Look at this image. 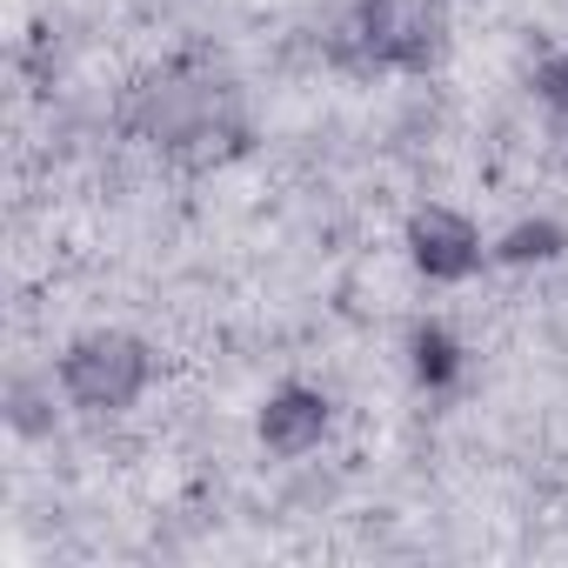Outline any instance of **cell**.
<instances>
[{
	"label": "cell",
	"mask_w": 568,
	"mask_h": 568,
	"mask_svg": "<svg viewBox=\"0 0 568 568\" xmlns=\"http://www.w3.org/2000/svg\"><path fill=\"white\" fill-rule=\"evenodd\" d=\"M448 48V0H355L335 28V54L368 74H428Z\"/></svg>",
	"instance_id": "1"
},
{
	"label": "cell",
	"mask_w": 568,
	"mask_h": 568,
	"mask_svg": "<svg viewBox=\"0 0 568 568\" xmlns=\"http://www.w3.org/2000/svg\"><path fill=\"white\" fill-rule=\"evenodd\" d=\"M148 375H154V355L141 335H121V328H94L81 342L61 348V395L68 408L81 415H121L148 395Z\"/></svg>",
	"instance_id": "2"
},
{
	"label": "cell",
	"mask_w": 568,
	"mask_h": 568,
	"mask_svg": "<svg viewBox=\"0 0 568 568\" xmlns=\"http://www.w3.org/2000/svg\"><path fill=\"white\" fill-rule=\"evenodd\" d=\"M408 261H415V274H428V281H468V274H481V227L462 214V207H415L408 214Z\"/></svg>",
	"instance_id": "3"
},
{
	"label": "cell",
	"mask_w": 568,
	"mask_h": 568,
	"mask_svg": "<svg viewBox=\"0 0 568 568\" xmlns=\"http://www.w3.org/2000/svg\"><path fill=\"white\" fill-rule=\"evenodd\" d=\"M328 422H335V408H328V395H322V388H308V382H281V388L261 402L254 435H261V448H267V455L302 462V455H315V448H322Z\"/></svg>",
	"instance_id": "4"
},
{
	"label": "cell",
	"mask_w": 568,
	"mask_h": 568,
	"mask_svg": "<svg viewBox=\"0 0 568 568\" xmlns=\"http://www.w3.org/2000/svg\"><path fill=\"white\" fill-rule=\"evenodd\" d=\"M214 114H221V94L201 88V81H154V88H141V101H134V128H141L148 141H168V148L207 141V134H214Z\"/></svg>",
	"instance_id": "5"
},
{
	"label": "cell",
	"mask_w": 568,
	"mask_h": 568,
	"mask_svg": "<svg viewBox=\"0 0 568 568\" xmlns=\"http://www.w3.org/2000/svg\"><path fill=\"white\" fill-rule=\"evenodd\" d=\"M408 368H415L422 388H448V382L462 375V342H455L442 322H422V328L408 335Z\"/></svg>",
	"instance_id": "6"
},
{
	"label": "cell",
	"mask_w": 568,
	"mask_h": 568,
	"mask_svg": "<svg viewBox=\"0 0 568 568\" xmlns=\"http://www.w3.org/2000/svg\"><path fill=\"white\" fill-rule=\"evenodd\" d=\"M561 247H568V227H561V221H548V214L515 221V227L495 241V254H501L508 267H541V261H561Z\"/></svg>",
	"instance_id": "7"
},
{
	"label": "cell",
	"mask_w": 568,
	"mask_h": 568,
	"mask_svg": "<svg viewBox=\"0 0 568 568\" xmlns=\"http://www.w3.org/2000/svg\"><path fill=\"white\" fill-rule=\"evenodd\" d=\"M528 88H535V101H541L548 114H561V121H568V48H561V54H548V61L535 68V81H528Z\"/></svg>",
	"instance_id": "8"
}]
</instances>
